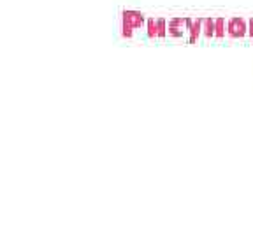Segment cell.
Listing matches in <instances>:
<instances>
[{"label":"cell","instance_id":"cell-1","mask_svg":"<svg viewBox=\"0 0 253 237\" xmlns=\"http://www.w3.org/2000/svg\"><path fill=\"white\" fill-rule=\"evenodd\" d=\"M144 25V14L139 11H123L122 13V35L132 37L137 28Z\"/></svg>","mask_w":253,"mask_h":237},{"label":"cell","instance_id":"cell-2","mask_svg":"<svg viewBox=\"0 0 253 237\" xmlns=\"http://www.w3.org/2000/svg\"><path fill=\"white\" fill-rule=\"evenodd\" d=\"M248 33V23L243 18H232L227 21V35L232 39H241Z\"/></svg>","mask_w":253,"mask_h":237},{"label":"cell","instance_id":"cell-3","mask_svg":"<svg viewBox=\"0 0 253 237\" xmlns=\"http://www.w3.org/2000/svg\"><path fill=\"white\" fill-rule=\"evenodd\" d=\"M146 28H148V35L152 39L155 37H165L167 35V23L162 18H150L146 21Z\"/></svg>","mask_w":253,"mask_h":237},{"label":"cell","instance_id":"cell-4","mask_svg":"<svg viewBox=\"0 0 253 237\" xmlns=\"http://www.w3.org/2000/svg\"><path fill=\"white\" fill-rule=\"evenodd\" d=\"M185 32H188V18H173L169 21L167 33L171 37H183Z\"/></svg>","mask_w":253,"mask_h":237},{"label":"cell","instance_id":"cell-5","mask_svg":"<svg viewBox=\"0 0 253 237\" xmlns=\"http://www.w3.org/2000/svg\"><path fill=\"white\" fill-rule=\"evenodd\" d=\"M201 32H202V18H188V33L192 44L197 42Z\"/></svg>","mask_w":253,"mask_h":237},{"label":"cell","instance_id":"cell-6","mask_svg":"<svg viewBox=\"0 0 253 237\" xmlns=\"http://www.w3.org/2000/svg\"><path fill=\"white\" fill-rule=\"evenodd\" d=\"M202 33L207 39L215 37V20L213 18H202Z\"/></svg>","mask_w":253,"mask_h":237},{"label":"cell","instance_id":"cell-7","mask_svg":"<svg viewBox=\"0 0 253 237\" xmlns=\"http://www.w3.org/2000/svg\"><path fill=\"white\" fill-rule=\"evenodd\" d=\"M215 37H218V39L225 37V20L224 18H216L215 20Z\"/></svg>","mask_w":253,"mask_h":237},{"label":"cell","instance_id":"cell-8","mask_svg":"<svg viewBox=\"0 0 253 237\" xmlns=\"http://www.w3.org/2000/svg\"><path fill=\"white\" fill-rule=\"evenodd\" d=\"M248 33L253 37V18L250 20V23H248Z\"/></svg>","mask_w":253,"mask_h":237}]
</instances>
